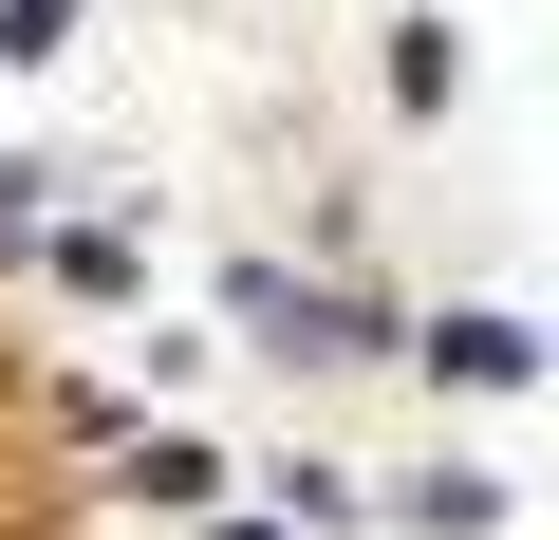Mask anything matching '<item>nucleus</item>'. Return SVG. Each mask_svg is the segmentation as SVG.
Here are the masks:
<instances>
[{
  "instance_id": "20e7f679",
  "label": "nucleus",
  "mask_w": 559,
  "mask_h": 540,
  "mask_svg": "<svg viewBox=\"0 0 559 540\" xmlns=\"http://www.w3.org/2000/svg\"><path fill=\"white\" fill-rule=\"evenodd\" d=\"M392 112H448V20H392Z\"/></svg>"
},
{
  "instance_id": "0eeeda50",
  "label": "nucleus",
  "mask_w": 559,
  "mask_h": 540,
  "mask_svg": "<svg viewBox=\"0 0 559 540\" xmlns=\"http://www.w3.org/2000/svg\"><path fill=\"white\" fill-rule=\"evenodd\" d=\"M540 355H559V336H540Z\"/></svg>"
},
{
  "instance_id": "f257e3e1",
  "label": "nucleus",
  "mask_w": 559,
  "mask_h": 540,
  "mask_svg": "<svg viewBox=\"0 0 559 540\" xmlns=\"http://www.w3.org/2000/svg\"><path fill=\"white\" fill-rule=\"evenodd\" d=\"M224 317H242L261 355H299V373H336V355H373V336H392V317H355V299H318V280H261V261L224 280Z\"/></svg>"
},
{
  "instance_id": "39448f33",
  "label": "nucleus",
  "mask_w": 559,
  "mask_h": 540,
  "mask_svg": "<svg viewBox=\"0 0 559 540\" xmlns=\"http://www.w3.org/2000/svg\"><path fill=\"white\" fill-rule=\"evenodd\" d=\"M57 20H75V0H0V57H57Z\"/></svg>"
},
{
  "instance_id": "f03ea898",
  "label": "nucleus",
  "mask_w": 559,
  "mask_h": 540,
  "mask_svg": "<svg viewBox=\"0 0 559 540\" xmlns=\"http://www.w3.org/2000/svg\"><path fill=\"white\" fill-rule=\"evenodd\" d=\"M411 355H429L448 392H522V373H540V336H522V317H429Z\"/></svg>"
},
{
  "instance_id": "423d86ee",
  "label": "nucleus",
  "mask_w": 559,
  "mask_h": 540,
  "mask_svg": "<svg viewBox=\"0 0 559 540\" xmlns=\"http://www.w3.org/2000/svg\"><path fill=\"white\" fill-rule=\"evenodd\" d=\"M0 261H20V168H0Z\"/></svg>"
},
{
  "instance_id": "7ed1b4c3",
  "label": "nucleus",
  "mask_w": 559,
  "mask_h": 540,
  "mask_svg": "<svg viewBox=\"0 0 559 540\" xmlns=\"http://www.w3.org/2000/svg\"><path fill=\"white\" fill-rule=\"evenodd\" d=\"M411 521H429V540H485V521H503V484H485V466H429V484H411Z\"/></svg>"
}]
</instances>
